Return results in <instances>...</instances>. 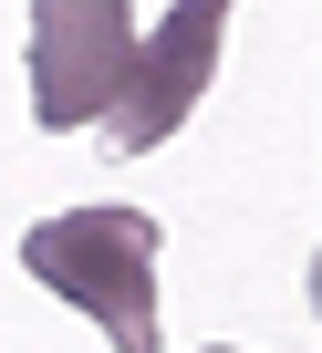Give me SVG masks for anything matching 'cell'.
<instances>
[{"label":"cell","mask_w":322,"mask_h":353,"mask_svg":"<svg viewBox=\"0 0 322 353\" xmlns=\"http://www.w3.org/2000/svg\"><path fill=\"white\" fill-rule=\"evenodd\" d=\"M21 270L104 322L114 353H167L156 322V219L145 208H63L21 239Z\"/></svg>","instance_id":"cell-1"},{"label":"cell","mask_w":322,"mask_h":353,"mask_svg":"<svg viewBox=\"0 0 322 353\" xmlns=\"http://www.w3.org/2000/svg\"><path fill=\"white\" fill-rule=\"evenodd\" d=\"M229 11H239V0H177L156 32H135L125 94L104 104V156H156V145L198 114V94L219 73V42H229Z\"/></svg>","instance_id":"cell-2"},{"label":"cell","mask_w":322,"mask_h":353,"mask_svg":"<svg viewBox=\"0 0 322 353\" xmlns=\"http://www.w3.org/2000/svg\"><path fill=\"white\" fill-rule=\"evenodd\" d=\"M125 52H135L125 0H32V114H42V135L104 125V104L125 94Z\"/></svg>","instance_id":"cell-3"}]
</instances>
